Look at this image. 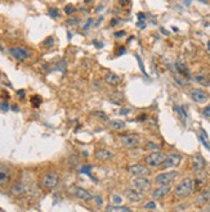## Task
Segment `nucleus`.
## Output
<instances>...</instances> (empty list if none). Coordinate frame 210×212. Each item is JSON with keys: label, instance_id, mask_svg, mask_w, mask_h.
I'll list each match as a JSON object with an SVG mask.
<instances>
[{"label": "nucleus", "instance_id": "nucleus-1", "mask_svg": "<svg viewBox=\"0 0 210 212\" xmlns=\"http://www.w3.org/2000/svg\"><path fill=\"white\" fill-rule=\"evenodd\" d=\"M193 190H195V180L187 177V179L182 180L178 185L175 186V189H174V195L177 197V198H180V199H182V198H186V197H188Z\"/></svg>", "mask_w": 210, "mask_h": 212}, {"label": "nucleus", "instance_id": "nucleus-2", "mask_svg": "<svg viewBox=\"0 0 210 212\" xmlns=\"http://www.w3.org/2000/svg\"><path fill=\"white\" fill-rule=\"evenodd\" d=\"M58 181H59V176H58V173L54 171L46 172V173H44V176L41 177V185H43V188H45L48 190H53L54 188L58 185Z\"/></svg>", "mask_w": 210, "mask_h": 212}, {"label": "nucleus", "instance_id": "nucleus-3", "mask_svg": "<svg viewBox=\"0 0 210 212\" xmlns=\"http://www.w3.org/2000/svg\"><path fill=\"white\" fill-rule=\"evenodd\" d=\"M165 158H166V156L164 153L154 152V153L148 154V156L145 158V162H146V165L150 166V167H159V166H161L164 163Z\"/></svg>", "mask_w": 210, "mask_h": 212}, {"label": "nucleus", "instance_id": "nucleus-4", "mask_svg": "<svg viewBox=\"0 0 210 212\" xmlns=\"http://www.w3.org/2000/svg\"><path fill=\"white\" fill-rule=\"evenodd\" d=\"M120 142L125 148L133 149V148H137L141 145L142 139H141V136H138V135H124V136H121Z\"/></svg>", "mask_w": 210, "mask_h": 212}, {"label": "nucleus", "instance_id": "nucleus-5", "mask_svg": "<svg viewBox=\"0 0 210 212\" xmlns=\"http://www.w3.org/2000/svg\"><path fill=\"white\" fill-rule=\"evenodd\" d=\"M133 185H134L135 190H138L139 193H146L151 189V181L145 176H138L137 179H134Z\"/></svg>", "mask_w": 210, "mask_h": 212}, {"label": "nucleus", "instance_id": "nucleus-6", "mask_svg": "<svg viewBox=\"0 0 210 212\" xmlns=\"http://www.w3.org/2000/svg\"><path fill=\"white\" fill-rule=\"evenodd\" d=\"M175 177H178V172H177V171L164 172V173L157 175L155 181L157 182V184H160V185H164V184H169V182H171V181L175 179Z\"/></svg>", "mask_w": 210, "mask_h": 212}, {"label": "nucleus", "instance_id": "nucleus-7", "mask_svg": "<svg viewBox=\"0 0 210 212\" xmlns=\"http://www.w3.org/2000/svg\"><path fill=\"white\" fill-rule=\"evenodd\" d=\"M180 161H182V157H180L179 154L171 153V154H169V156L165 158V161H164L163 165L166 168H174V167H178L179 166Z\"/></svg>", "mask_w": 210, "mask_h": 212}, {"label": "nucleus", "instance_id": "nucleus-8", "mask_svg": "<svg viewBox=\"0 0 210 212\" xmlns=\"http://www.w3.org/2000/svg\"><path fill=\"white\" fill-rule=\"evenodd\" d=\"M12 177V170L8 166L0 165V186H5Z\"/></svg>", "mask_w": 210, "mask_h": 212}, {"label": "nucleus", "instance_id": "nucleus-9", "mask_svg": "<svg viewBox=\"0 0 210 212\" xmlns=\"http://www.w3.org/2000/svg\"><path fill=\"white\" fill-rule=\"evenodd\" d=\"M72 193L78 197L79 199H83L85 202H89V201L93 199L92 193H89L88 190H85V189H83V188H80V186H74L72 188Z\"/></svg>", "mask_w": 210, "mask_h": 212}, {"label": "nucleus", "instance_id": "nucleus-10", "mask_svg": "<svg viewBox=\"0 0 210 212\" xmlns=\"http://www.w3.org/2000/svg\"><path fill=\"white\" fill-rule=\"evenodd\" d=\"M128 171L134 176H146L150 173V170L147 168L146 166L143 165H133V166H129Z\"/></svg>", "mask_w": 210, "mask_h": 212}, {"label": "nucleus", "instance_id": "nucleus-11", "mask_svg": "<svg viewBox=\"0 0 210 212\" xmlns=\"http://www.w3.org/2000/svg\"><path fill=\"white\" fill-rule=\"evenodd\" d=\"M9 53H11V54L18 61H25L30 57V53H28L26 49H23V48H11V49H9Z\"/></svg>", "mask_w": 210, "mask_h": 212}, {"label": "nucleus", "instance_id": "nucleus-12", "mask_svg": "<svg viewBox=\"0 0 210 212\" xmlns=\"http://www.w3.org/2000/svg\"><path fill=\"white\" fill-rule=\"evenodd\" d=\"M191 96H192V99H193L196 103H205V102H206V100L209 99L208 94L205 93L204 90H200V89H193V90H191Z\"/></svg>", "mask_w": 210, "mask_h": 212}, {"label": "nucleus", "instance_id": "nucleus-13", "mask_svg": "<svg viewBox=\"0 0 210 212\" xmlns=\"http://www.w3.org/2000/svg\"><path fill=\"white\" fill-rule=\"evenodd\" d=\"M170 189H171V188H170L169 184H164V185H161V186H159L157 189H155L154 192H152V198H154V199L164 198V197L170 192Z\"/></svg>", "mask_w": 210, "mask_h": 212}, {"label": "nucleus", "instance_id": "nucleus-14", "mask_svg": "<svg viewBox=\"0 0 210 212\" xmlns=\"http://www.w3.org/2000/svg\"><path fill=\"white\" fill-rule=\"evenodd\" d=\"M125 195L129 201L133 202V203H138V202H141L143 199V193H139L135 189H126Z\"/></svg>", "mask_w": 210, "mask_h": 212}, {"label": "nucleus", "instance_id": "nucleus-15", "mask_svg": "<svg viewBox=\"0 0 210 212\" xmlns=\"http://www.w3.org/2000/svg\"><path fill=\"white\" fill-rule=\"evenodd\" d=\"M205 165H206V162H205L204 157L200 156V154H196L193 158H192V168L195 172H197L200 170H204Z\"/></svg>", "mask_w": 210, "mask_h": 212}, {"label": "nucleus", "instance_id": "nucleus-16", "mask_svg": "<svg viewBox=\"0 0 210 212\" xmlns=\"http://www.w3.org/2000/svg\"><path fill=\"white\" fill-rule=\"evenodd\" d=\"M209 201H210V188H208V189H205L200 193L199 197L196 198V204L199 207H202L206 204Z\"/></svg>", "mask_w": 210, "mask_h": 212}, {"label": "nucleus", "instance_id": "nucleus-17", "mask_svg": "<svg viewBox=\"0 0 210 212\" xmlns=\"http://www.w3.org/2000/svg\"><path fill=\"white\" fill-rule=\"evenodd\" d=\"M104 81L111 85V86H117L119 84L121 83V77L117 76L116 73H112V72H108V73H106V76H104Z\"/></svg>", "mask_w": 210, "mask_h": 212}, {"label": "nucleus", "instance_id": "nucleus-18", "mask_svg": "<svg viewBox=\"0 0 210 212\" xmlns=\"http://www.w3.org/2000/svg\"><path fill=\"white\" fill-rule=\"evenodd\" d=\"M94 154H95V158L99 161H107L113 156L112 152H110L108 149H97Z\"/></svg>", "mask_w": 210, "mask_h": 212}, {"label": "nucleus", "instance_id": "nucleus-19", "mask_svg": "<svg viewBox=\"0 0 210 212\" xmlns=\"http://www.w3.org/2000/svg\"><path fill=\"white\" fill-rule=\"evenodd\" d=\"M206 181H208V179H206V173H205V171L204 170L197 171V177H196V180H195V188L199 189V188L204 186L205 184H206Z\"/></svg>", "mask_w": 210, "mask_h": 212}, {"label": "nucleus", "instance_id": "nucleus-20", "mask_svg": "<svg viewBox=\"0 0 210 212\" xmlns=\"http://www.w3.org/2000/svg\"><path fill=\"white\" fill-rule=\"evenodd\" d=\"M25 192H26V185L23 184V182H16V184L11 188V193L16 197L22 195Z\"/></svg>", "mask_w": 210, "mask_h": 212}, {"label": "nucleus", "instance_id": "nucleus-21", "mask_svg": "<svg viewBox=\"0 0 210 212\" xmlns=\"http://www.w3.org/2000/svg\"><path fill=\"white\" fill-rule=\"evenodd\" d=\"M175 68H177V71H178V75H180V76H183V77H189L191 76L189 70L183 63H180V62H177L175 63Z\"/></svg>", "mask_w": 210, "mask_h": 212}, {"label": "nucleus", "instance_id": "nucleus-22", "mask_svg": "<svg viewBox=\"0 0 210 212\" xmlns=\"http://www.w3.org/2000/svg\"><path fill=\"white\" fill-rule=\"evenodd\" d=\"M108 125H110V127H111V129L117 130V131H120V130L125 129V122L120 121V120H112V121L108 122Z\"/></svg>", "mask_w": 210, "mask_h": 212}, {"label": "nucleus", "instance_id": "nucleus-23", "mask_svg": "<svg viewBox=\"0 0 210 212\" xmlns=\"http://www.w3.org/2000/svg\"><path fill=\"white\" fill-rule=\"evenodd\" d=\"M195 80H196L197 83L200 85H202V86H210V80L208 79V76L197 75V76H195Z\"/></svg>", "mask_w": 210, "mask_h": 212}, {"label": "nucleus", "instance_id": "nucleus-24", "mask_svg": "<svg viewBox=\"0 0 210 212\" xmlns=\"http://www.w3.org/2000/svg\"><path fill=\"white\" fill-rule=\"evenodd\" d=\"M106 212H133L126 207H117V206H108Z\"/></svg>", "mask_w": 210, "mask_h": 212}, {"label": "nucleus", "instance_id": "nucleus-25", "mask_svg": "<svg viewBox=\"0 0 210 212\" xmlns=\"http://www.w3.org/2000/svg\"><path fill=\"white\" fill-rule=\"evenodd\" d=\"M174 109H175L177 112H178V113L180 114V117H182L183 120H186V118H187V113H186V111H184L182 107H179V105H175V107H174Z\"/></svg>", "mask_w": 210, "mask_h": 212}, {"label": "nucleus", "instance_id": "nucleus-26", "mask_svg": "<svg viewBox=\"0 0 210 212\" xmlns=\"http://www.w3.org/2000/svg\"><path fill=\"white\" fill-rule=\"evenodd\" d=\"M94 116H97V118L102 120V121H107V116L104 114L103 112H101V111H97V112H93Z\"/></svg>", "mask_w": 210, "mask_h": 212}, {"label": "nucleus", "instance_id": "nucleus-27", "mask_svg": "<svg viewBox=\"0 0 210 212\" xmlns=\"http://www.w3.org/2000/svg\"><path fill=\"white\" fill-rule=\"evenodd\" d=\"M75 11H76V9H75V7L72 5V4H68V5L65 8V13L66 14H72V13H75Z\"/></svg>", "mask_w": 210, "mask_h": 212}, {"label": "nucleus", "instance_id": "nucleus-28", "mask_svg": "<svg viewBox=\"0 0 210 212\" xmlns=\"http://www.w3.org/2000/svg\"><path fill=\"white\" fill-rule=\"evenodd\" d=\"M49 14H50L52 18H57L59 16V12H58V9H57V8H50L49 9Z\"/></svg>", "mask_w": 210, "mask_h": 212}, {"label": "nucleus", "instance_id": "nucleus-29", "mask_svg": "<svg viewBox=\"0 0 210 212\" xmlns=\"http://www.w3.org/2000/svg\"><path fill=\"white\" fill-rule=\"evenodd\" d=\"M43 44H44L45 46H49V48H50V46H53V45H54V39L52 37V36H49L44 42H43Z\"/></svg>", "mask_w": 210, "mask_h": 212}, {"label": "nucleus", "instance_id": "nucleus-30", "mask_svg": "<svg viewBox=\"0 0 210 212\" xmlns=\"http://www.w3.org/2000/svg\"><path fill=\"white\" fill-rule=\"evenodd\" d=\"M31 102H32V105H34V107H37V105H39V104L41 103V99H40L37 95H35L34 98H32Z\"/></svg>", "mask_w": 210, "mask_h": 212}, {"label": "nucleus", "instance_id": "nucleus-31", "mask_svg": "<svg viewBox=\"0 0 210 212\" xmlns=\"http://www.w3.org/2000/svg\"><path fill=\"white\" fill-rule=\"evenodd\" d=\"M147 149H151V151H157L159 149V145L155 143H147Z\"/></svg>", "mask_w": 210, "mask_h": 212}, {"label": "nucleus", "instance_id": "nucleus-32", "mask_svg": "<svg viewBox=\"0 0 210 212\" xmlns=\"http://www.w3.org/2000/svg\"><path fill=\"white\" fill-rule=\"evenodd\" d=\"M112 202H113L115 204H120L121 202H122V199H121L120 195H113V197H112Z\"/></svg>", "mask_w": 210, "mask_h": 212}, {"label": "nucleus", "instance_id": "nucleus-33", "mask_svg": "<svg viewBox=\"0 0 210 212\" xmlns=\"http://www.w3.org/2000/svg\"><path fill=\"white\" fill-rule=\"evenodd\" d=\"M156 204H155V202H148V203H146L145 204V208L147 210H150V208H155Z\"/></svg>", "mask_w": 210, "mask_h": 212}, {"label": "nucleus", "instance_id": "nucleus-34", "mask_svg": "<svg viewBox=\"0 0 210 212\" xmlns=\"http://www.w3.org/2000/svg\"><path fill=\"white\" fill-rule=\"evenodd\" d=\"M137 61H138V63H139V67H141V70H142V72L146 75V71H145V67H143V63H142V59L139 58V55H137Z\"/></svg>", "mask_w": 210, "mask_h": 212}, {"label": "nucleus", "instance_id": "nucleus-35", "mask_svg": "<svg viewBox=\"0 0 210 212\" xmlns=\"http://www.w3.org/2000/svg\"><path fill=\"white\" fill-rule=\"evenodd\" d=\"M0 109H2V111H8L9 109V104L7 102H3L2 104H0Z\"/></svg>", "mask_w": 210, "mask_h": 212}, {"label": "nucleus", "instance_id": "nucleus-36", "mask_svg": "<svg viewBox=\"0 0 210 212\" xmlns=\"http://www.w3.org/2000/svg\"><path fill=\"white\" fill-rule=\"evenodd\" d=\"M204 116L205 117H210V105L204 108Z\"/></svg>", "mask_w": 210, "mask_h": 212}, {"label": "nucleus", "instance_id": "nucleus-37", "mask_svg": "<svg viewBox=\"0 0 210 212\" xmlns=\"http://www.w3.org/2000/svg\"><path fill=\"white\" fill-rule=\"evenodd\" d=\"M200 140H201L204 145L206 147V148L209 149V151H210V144H208V143H206V140H205V136H200Z\"/></svg>", "mask_w": 210, "mask_h": 212}, {"label": "nucleus", "instance_id": "nucleus-38", "mask_svg": "<svg viewBox=\"0 0 210 212\" xmlns=\"http://www.w3.org/2000/svg\"><path fill=\"white\" fill-rule=\"evenodd\" d=\"M76 23H79V19H68L67 21V25H70V26H74Z\"/></svg>", "mask_w": 210, "mask_h": 212}, {"label": "nucleus", "instance_id": "nucleus-39", "mask_svg": "<svg viewBox=\"0 0 210 212\" xmlns=\"http://www.w3.org/2000/svg\"><path fill=\"white\" fill-rule=\"evenodd\" d=\"M115 36L116 37H122V36H125V31H119L115 33Z\"/></svg>", "mask_w": 210, "mask_h": 212}, {"label": "nucleus", "instance_id": "nucleus-40", "mask_svg": "<svg viewBox=\"0 0 210 212\" xmlns=\"http://www.w3.org/2000/svg\"><path fill=\"white\" fill-rule=\"evenodd\" d=\"M17 94L20 95V98H21V99L25 98V90H18V91H17Z\"/></svg>", "mask_w": 210, "mask_h": 212}, {"label": "nucleus", "instance_id": "nucleus-41", "mask_svg": "<svg viewBox=\"0 0 210 212\" xmlns=\"http://www.w3.org/2000/svg\"><path fill=\"white\" fill-rule=\"evenodd\" d=\"M92 23H93V19H92V18H90V19H89V21L87 22V26H85V27H84V28H85V30H87V28H88V27H90V25H92Z\"/></svg>", "mask_w": 210, "mask_h": 212}, {"label": "nucleus", "instance_id": "nucleus-42", "mask_svg": "<svg viewBox=\"0 0 210 212\" xmlns=\"http://www.w3.org/2000/svg\"><path fill=\"white\" fill-rule=\"evenodd\" d=\"M138 27H139V28H145V27H146V23L139 21V22H138Z\"/></svg>", "mask_w": 210, "mask_h": 212}, {"label": "nucleus", "instance_id": "nucleus-43", "mask_svg": "<svg viewBox=\"0 0 210 212\" xmlns=\"http://www.w3.org/2000/svg\"><path fill=\"white\" fill-rule=\"evenodd\" d=\"M120 2L121 5H128V3H129V0H119Z\"/></svg>", "mask_w": 210, "mask_h": 212}, {"label": "nucleus", "instance_id": "nucleus-44", "mask_svg": "<svg viewBox=\"0 0 210 212\" xmlns=\"http://www.w3.org/2000/svg\"><path fill=\"white\" fill-rule=\"evenodd\" d=\"M97 203H98L99 206L102 204V198H101V197H97Z\"/></svg>", "mask_w": 210, "mask_h": 212}, {"label": "nucleus", "instance_id": "nucleus-45", "mask_svg": "<svg viewBox=\"0 0 210 212\" xmlns=\"http://www.w3.org/2000/svg\"><path fill=\"white\" fill-rule=\"evenodd\" d=\"M124 53H125V49H124V48H121V49L119 50L117 54H119V55H121V54H124Z\"/></svg>", "mask_w": 210, "mask_h": 212}, {"label": "nucleus", "instance_id": "nucleus-46", "mask_svg": "<svg viewBox=\"0 0 210 212\" xmlns=\"http://www.w3.org/2000/svg\"><path fill=\"white\" fill-rule=\"evenodd\" d=\"M138 18H139V19H145V14H143V13H138Z\"/></svg>", "mask_w": 210, "mask_h": 212}, {"label": "nucleus", "instance_id": "nucleus-47", "mask_svg": "<svg viewBox=\"0 0 210 212\" xmlns=\"http://www.w3.org/2000/svg\"><path fill=\"white\" fill-rule=\"evenodd\" d=\"M116 23H117V19H112V21H111V26H116Z\"/></svg>", "mask_w": 210, "mask_h": 212}, {"label": "nucleus", "instance_id": "nucleus-48", "mask_svg": "<svg viewBox=\"0 0 210 212\" xmlns=\"http://www.w3.org/2000/svg\"><path fill=\"white\" fill-rule=\"evenodd\" d=\"M138 120H139V121H143V120H146V116L142 114V116H139V118H138Z\"/></svg>", "mask_w": 210, "mask_h": 212}, {"label": "nucleus", "instance_id": "nucleus-49", "mask_svg": "<svg viewBox=\"0 0 210 212\" xmlns=\"http://www.w3.org/2000/svg\"><path fill=\"white\" fill-rule=\"evenodd\" d=\"M161 31H163V32L165 33V35H169V32H168V31H166V30H164V28H161Z\"/></svg>", "mask_w": 210, "mask_h": 212}, {"label": "nucleus", "instance_id": "nucleus-50", "mask_svg": "<svg viewBox=\"0 0 210 212\" xmlns=\"http://www.w3.org/2000/svg\"><path fill=\"white\" fill-rule=\"evenodd\" d=\"M189 3H191V0H186V4H187V5H188Z\"/></svg>", "mask_w": 210, "mask_h": 212}, {"label": "nucleus", "instance_id": "nucleus-51", "mask_svg": "<svg viewBox=\"0 0 210 212\" xmlns=\"http://www.w3.org/2000/svg\"><path fill=\"white\" fill-rule=\"evenodd\" d=\"M208 50H210V41L208 42Z\"/></svg>", "mask_w": 210, "mask_h": 212}, {"label": "nucleus", "instance_id": "nucleus-52", "mask_svg": "<svg viewBox=\"0 0 210 212\" xmlns=\"http://www.w3.org/2000/svg\"><path fill=\"white\" fill-rule=\"evenodd\" d=\"M199 2H202V3H206L208 0H199Z\"/></svg>", "mask_w": 210, "mask_h": 212}, {"label": "nucleus", "instance_id": "nucleus-53", "mask_svg": "<svg viewBox=\"0 0 210 212\" xmlns=\"http://www.w3.org/2000/svg\"><path fill=\"white\" fill-rule=\"evenodd\" d=\"M85 2H87V3H89V2H92V0H85Z\"/></svg>", "mask_w": 210, "mask_h": 212}, {"label": "nucleus", "instance_id": "nucleus-54", "mask_svg": "<svg viewBox=\"0 0 210 212\" xmlns=\"http://www.w3.org/2000/svg\"><path fill=\"white\" fill-rule=\"evenodd\" d=\"M0 50H2V46H0Z\"/></svg>", "mask_w": 210, "mask_h": 212}]
</instances>
